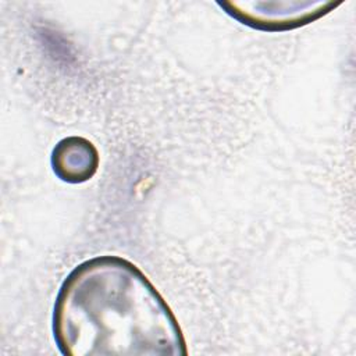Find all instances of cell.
Wrapping results in <instances>:
<instances>
[{"label":"cell","instance_id":"1","mask_svg":"<svg viewBox=\"0 0 356 356\" xmlns=\"http://www.w3.org/2000/svg\"><path fill=\"white\" fill-rule=\"evenodd\" d=\"M53 334L65 356H185L172 310L129 260L97 256L63 281Z\"/></svg>","mask_w":356,"mask_h":356},{"label":"cell","instance_id":"2","mask_svg":"<svg viewBox=\"0 0 356 356\" xmlns=\"http://www.w3.org/2000/svg\"><path fill=\"white\" fill-rule=\"evenodd\" d=\"M218 4L241 24L267 32L303 26L337 6L331 1H224Z\"/></svg>","mask_w":356,"mask_h":356},{"label":"cell","instance_id":"3","mask_svg":"<svg viewBox=\"0 0 356 356\" xmlns=\"http://www.w3.org/2000/svg\"><path fill=\"white\" fill-rule=\"evenodd\" d=\"M51 167L61 181L81 184L96 174L99 152L90 140L82 136H68L53 149Z\"/></svg>","mask_w":356,"mask_h":356}]
</instances>
